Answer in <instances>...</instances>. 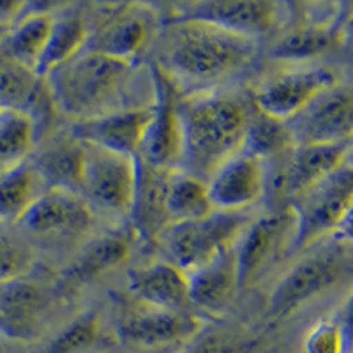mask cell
<instances>
[{"label": "cell", "mask_w": 353, "mask_h": 353, "mask_svg": "<svg viewBox=\"0 0 353 353\" xmlns=\"http://www.w3.org/2000/svg\"><path fill=\"white\" fill-rule=\"evenodd\" d=\"M157 68L188 94L216 90L214 87L239 77L258 52V39L216 25L193 20H170L159 34Z\"/></svg>", "instance_id": "1"}, {"label": "cell", "mask_w": 353, "mask_h": 353, "mask_svg": "<svg viewBox=\"0 0 353 353\" xmlns=\"http://www.w3.org/2000/svg\"><path fill=\"white\" fill-rule=\"evenodd\" d=\"M140 77L134 62L85 48L44 80L57 106L77 122H83L121 110L149 108L138 105L134 97L141 88L154 90V80L141 85Z\"/></svg>", "instance_id": "2"}, {"label": "cell", "mask_w": 353, "mask_h": 353, "mask_svg": "<svg viewBox=\"0 0 353 353\" xmlns=\"http://www.w3.org/2000/svg\"><path fill=\"white\" fill-rule=\"evenodd\" d=\"M181 172L209 181L225 161L244 149L249 106L217 90L181 94Z\"/></svg>", "instance_id": "3"}, {"label": "cell", "mask_w": 353, "mask_h": 353, "mask_svg": "<svg viewBox=\"0 0 353 353\" xmlns=\"http://www.w3.org/2000/svg\"><path fill=\"white\" fill-rule=\"evenodd\" d=\"M96 219L80 194L48 189L17 226L34 249L64 251L83 248L92 239Z\"/></svg>", "instance_id": "4"}, {"label": "cell", "mask_w": 353, "mask_h": 353, "mask_svg": "<svg viewBox=\"0 0 353 353\" xmlns=\"http://www.w3.org/2000/svg\"><path fill=\"white\" fill-rule=\"evenodd\" d=\"M251 221L253 217L248 212L214 210L200 219L173 223L161 233L157 244L163 245L168 254L166 261L189 274L237 245Z\"/></svg>", "instance_id": "5"}, {"label": "cell", "mask_w": 353, "mask_h": 353, "mask_svg": "<svg viewBox=\"0 0 353 353\" xmlns=\"http://www.w3.org/2000/svg\"><path fill=\"white\" fill-rule=\"evenodd\" d=\"M85 154L80 196L96 217H105L115 225L129 223L137 189V157L88 143H85Z\"/></svg>", "instance_id": "6"}, {"label": "cell", "mask_w": 353, "mask_h": 353, "mask_svg": "<svg viewBox=\"0 0 353 353\" xmlns=\"http://www.w3.org/2000/svg\"><path fill=\"white\" fill-rule=\"evenodd\" d=\"M350 270L348 241L329 242L302 258L277 283L270 295L272 316H288L341 281Z\"/></svg>", "instance_id": "7"}, {"label": "cell", "mask_w": 353, "mask_h": 353, "mask_svg": "<svg viewBox=\"0 0 353 353\" xmlns=\"http://www.w3.org/2000/svg\"><path fill=\"white\" fill-rule=\"evenodd\" d=\"M352 203L353 175L348 161L334 175L307 189L292 203L297 214L295 248H311L348 225Z\"/></svg>", "instance_id": "8"}, {"label": "cell", "mask_w": 353, "mask_h": 353, "mask_svg": "<svg viewBox=\"0 0 353 353\" xmlns=\"http://www.w3.org/2000/svg\"><path fill=\"white\" fill-rule=\"evenodd\" d=\"M159 32V11L152 4H113L90 25L85 48L134 62Z\"/></svg>", "instance_id": "9"}, {"label": "cell", "mask_w": 353, "mask_h": 353, "mask_svg": "<svg viewBox=\"0 0 353 353\" xmlns=\"http://www.w3.org/2000/svg\"><path fill=\"white\" fill-rule=\"evenodd\" d=\"M337 81L341 78L329 65L292 64V68L269 74L254 87L253 105L265 115L286 122Z\"/></svg>", "instance_id": "10"}, {"label": "cell", "mask_w": 353, "mask_h": 353, "mask_svg": "<svg viewBox=\"0 0 353 353\" xmlns=\"http://www.w3.org/2000/svg\"><path fill=\"white\" fill-rule=\"evenodd\" d=\"M297 242V214L292 205L254 217L237 242L241 285L254 281Z\"/></svg>", "instance_id": "11"}, {"label": "cell", "mask_w": 353, "mask_h": 353, "mask_svg": "<svg viewBox=\"0 0 353 353\" xmlns=\"http://www.w3.org/2000/svg\"><path fill=\"white\" fill-rule=\"evenodd\" d=\"M288 124L295 147L352 141L353 96L348 83L337 81L314 97Z\"/></svg>", "instance_id": "12"}, {"label": "cell", "mask_w": 353, "mask_h": 353, "mask_svg": "<svg viewBox=\"0 0 353 353\" xmlns=\"http://www.w3.org/2000/svg\"><path fill=\"white\" fill-rule=\"evenodd\" d=\"M283 11L285 6L267 0H203L173 4L170 20L203 21L258 39L279 23Z\"/></svg>", "instance_id": "13"}, {"label": "cell", "mask_w": 353, "mask_h": 353, "mask_svg": "<svg viewBox=\"0 0 353 353\" xmlns=\"http://www.w3.org/2000/svg\"><path fill=\"white\" fill-rule=\"evenodd\" d=\"M156 97L152 105V119L145 134L138 157L149 165L165 170H179L181 166V115L179 101L181 90L172 78L157 65L152 68Z\"/></svg>", "instance_id": "14"}, {"label": "cell", "mask_w": 353, "mask_h": 353, "mask_svg": "<svg viewBox=\"0 0 353 353\" xmlns=\"http://www.w3.org/2000/svg\"><path fill=\"white\" fill-rule=\"evenodd\" d=\"M55 311V295L37 281L0 285V334L18 341H34L48 327Z\"/></svg>", "instance_id": "15"}, {"label": "cell", "mask_w": 353, "mask_h": 353, "mask_svg": "<svg viewBox=\"0 0 353 353\" xmlns=\"http://www.w3.org/2000/svg\"><path fill=\"white\" fill-rule=\"evenodd\" d=\"M214 210L248 212L265 194V163L242 149L207 181Z\"/></svg>", "instance_id": "16"}, {"label": "cell", "mask_w": 353, "mask_h": 353, "mask_svg": "<svg viewBox=\"0 0 353 353\" xmlns=\"http://www.w3.org/2000/svg\"><path fill=\"white\" fill-rule=\"evenodd\" d=\"M150 119L152 106L121 110L90 121L77 122L71 134L83 143L99 149L138 157Z\"/></svg>", "instance_id": "17"}, {"label": "cell", "mask_w": 353, "mask_h": 353, "mask_svg": "<svg viewBox=\"0 0 353 353\" xmlns=\"http://www.w3.org/2000/svg\"><path fill=\"white\" fill-rule=\"evenodd\" d=\"M137 189L129 225L137 232L140 241L157 242L161 233L170 226L168 188L170 176L175 170L157 168L140 157H137Z\"/></svg>", "instance_id": "18"}, {"label": "cell", "mask_w": 353, "mask_h": 353, "mask_svg": "<svg viewBox=\"0 0 353 353\" xmlns=\"http://www.w3.org/2000/svg\"><path fill=\"white\" fill-rule=\"evenodd\" d=\"M189 301L193 307L207 313H223L230 307L241 288L237 245L188 274Z\"/></svg>", "instance_id": "19"}, {"label": "cell", "mask_w": 353, "mask_h": 353, "mask_svg": "<svg viewBox=\"0 0 353 353\" xmlns=\"http://www.w3.org/2000/svg\"><path fill=\"white\" fill-rule=\"evenodd\" d=\"M201 330V321L191 313L163 311L141 305L125 314L119 325L122 339L140 346H166L191 341Z\"/></svg>", "instance_id": "20"}, {"label": "cell", "mask_w": 353, "mask_h": 353, "mask_svg": "<svg viewBox=\"0 0 353 353\" xmlns=\"http://www.w3.org/2000/svg\"><path fill=\"white\" fill-rule=\"evenodd\" d=\"M129 292L141 305L163 311L189 313L188 274L170 261H156L131 270L128 276Z\"/></svg>", "instance_id": "21"}, {"label": "cell", "mask_w": 353, "mask_h": 353, "mask_svg": "<svg viewBox=\"0 0 353 353\" xmlns=\"http://www.w3.org/2000/svg\"><path fill=\"white\" fill-rule=\"evenodd\" d=\"M137 241L140 239L129 223L92 237L69 263L65 277L77 285H85L105 276L128 260Z\"/></svg>", "instance_id": "22"}, {"label": "cell", "mask_w": 353, "mask_h": 353, "mask_svg": "<svg viewBox=\"0 0 353 353\" xmlns=\"http://www.w3.org/2000/svg\"><path fill=\"white\" fill-rule=\"evenodd\" d=\"M352 154V141L341 143H314L299 145L292 152L290 170H292V193L299 198L313 185L346 165Z\"/></svg>", "instance_id": "23"}, {"label": "cell", "mask_w": 353, "mask_h": 353, "mask_svg": "<svg viewBox=\"0 0 353 353\" xmlns=\"http://www.w3.org/2000/svg\"><path fill=\"white\" fill-rule=\"evenodd\" d=\"M85 157V143L71 134L52 141L37 159L32 161V165L48 189L80 194Z\"/></svg>", "instance_id": "24"}, {"label": "cell", "mask_w": 353, "mask_h": 353, "mask_svg": "<svg viewBox=\"0 0 353 353\" xmlns=\"http://www.w3.org/2000/svg\"><path fill=\"white\" fill-rule=\"evenodd\" d=\"M48 191L43 176L25 161L0 175V225L17 226L34 203Z\"/></svg>", "instance_id": "25"}, {"label": "cell", "mask_w": 353, "mask_h": 353, "mask_svg": "<svg viewBox=\"0 0 353 353\" xmlns=\"http://www.w3.org/2000/svg\"><path fill=\"white\" fill-rule=\"evenodd\" d=\"M90 21L85 14L69 9V11H53V27L48 46L37 65V74L44 78L59 65L71 61L72 57L83 52L90 36Z\"/></svg>", "instance_id": "26"}, {"label": "cell", "mask_w": 353, "mask_h": 353, "mask_svg": "<svg viewBox=\"0 0 353 353\" xmlns=\"http://www.w3.org/2000/svg\"><path fill=\"white\" fill-rule=\"evenodd\" d=\"M52 27L53 11L50 9H36L28 11V14L21 12L4 41L6 48L17 61L37 72V65L52 36Z\"/></svg>", "instance_id": "27"}, {"label": "cell", "mask_w": 353, "mask_h": 353, "mask_svg": "<svg viewBox=\"0 0 353 353\" xmlns=\"http://www.w3.org/2000/svg\"><path fill=\"white\" fill-rule=\"evenodd\" d=\"M41 78L36 71L21 64L9 53L6 44H0V106L30 113L39 105Z\"/></svg>", "instance_id": "28"}, {"label": "cell", "mask_w": 353, "mask_h": 353, "mask_svg": "<svg viewBox=\"0 0 353 353\" xmlns=\"http://www.w3.org/2000/svg\"><path fill=\"white\" fill-rule=\"evenodd\" d=\"M339 32L341 30H337V27H318L301 21L277 41L274 55L276 59L292 64H307L311 59L327 53L334 44L339 43L341 39Z\"/></svg>", "instance_id": "29"}, {"label": "cell", "mask_w": 353, "mask_h": 353, "mask_svg": "<svg viewBox=\"0 0 353 353\" xmlns=\"http://www.w3.org/2000/svg\"><path fill=\"white\" fill-rule=\"evenodd\" d=\"M214 212L207 182L194 175L175 170L170 176L168 219L173 223L194 221Z\"/></svg>", "instance_id": "30"}, {"label": "cell", "mask_w": 353, "mask_h": 353, "mask_svg": "<svg viewBox=\"0 0 353 353\" xmlns=\"http://www.w3.org/2000/svg\"><path fill=\"white\" fill-rule=\"evenodd\" d=\"M37 124L28 113L2 110L0 113V175L25 163L36 143Z\"/></svg>", "instance_id": "31"}, {"label": "cell", "mask_w": 353, "mask_h": 353, "mask_svg": "<svg viewBox=\"0 0 353 353\" xmlns=\"http://www.w3.org/2000/svg\"><path fill=\"white\" fill-rule=\"evenodd\" d=\"M293 149L295 141L286 122L265 115L256 108H249L244 150L254 154L260 159L269 161Z\"/></svg>", "instance_id": "32"}, {"label": "cell", "mask_w": 353, "mask_h": 353, "mask_svg": "<svg viewBox=\"0 0 353 353\" xmlns=\"http://www.w3.org/2000/svg\"><path fill=\"white\" fill-rule=\"evenodd\" d=\"M34 260V248L21 237V233L0 225V285L23 279L32 270Z\"/></svg>", "instance_id": "33"}, {"label": "cell", "mask_w": 353, "mask_h": 353, "mask_svg": "<svg viewBox=\"0 0 353 353\" xmlns=\"http://www.w3.org/2000/svg\"><path fill=\"white\" fill-rule=\"evenodd\" d=\"M258 341L253 336L235 329H201L191 339L184 353H256Z\"/></svg>", "instance_id": "34"}, {"label": "cell", "mask_w": 353, "mask_h": 353, "mask_svg": "<svg viewBox=\"0 0 353 353\" xmlns=\"http://www.w3.org/2000/svg\"><path fill=\"white\" fill-rule=\"evenodd\" d=\"M99 339L101 318L96 313H87L65 327L43 353H87Z\"/></svg>", "instance_id": "35"}, {"label": "cell", "mask_w": 353, "mask_h": 353, "mask_svg": "<svg viewBox=\"0 0 353 353\" xmlns=\"http://www.w3.org/2000/svg\"><path fill=\"white\" fill-rule=\"evenodd\" d=\"M346 336L339 321H320L309 330L302 353H345Z\"/></svg>", "instance_id": "36"}, {"label": "cell", "mask_w": 353, "mask_h": 353, "mask_svg": "<svg viewBox=\"0 0 353 353\" xmlns=\"http://www.w3.org/2000/svg\"><path fill=\"white\" fill-rule=\"evenodd\" d=\"M25 9H27V4H23V2H4V0H0V20L17 21Z\"/></svg>", "instance_id": "37"}, {"label": "cell", "mask_w": 353, "mask_h": 353, "mask_svg": "<svg viewBox=\"0 0 353 353\" xmlns=\"http://www.w3.org/2000/svg\"><path fill=\"white\" fill-rule=\"evenodd\" d=\"M12 23H14V21L0 20V44L4 43L6 39H8L9 32H11V28H12Z\"/></svg>", "instance_id": "38"}, {"label": "cell", "mask_w": 353, "mask_h": 353, "mask_svg": "<svg viewBox=\"0 0 353 353\" xmlns=\"http://www.w3.org/2000/svg\"><path fill=\"white\" fill-rule=\"evenodd\" d=\"M2 110H4V108H2V106H0V113H2Z\"/></svg>", "instance_id": "39"}, {"label": "cell", "mask_w": 353, "mask_h": 353, "mask_svg": "<svg viewBox=\"0 0 353 353\" xmlns=\"http://www.w3.org/2000/svg\"><path fill=\"white\" fill-rule=\"evenodd\" d=\"M0 353H4V352H2V348H0Z\"/></svg>", "instance_id": "40"}]
</instances>
